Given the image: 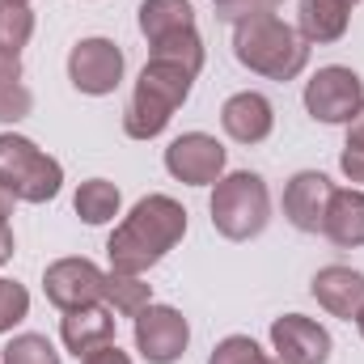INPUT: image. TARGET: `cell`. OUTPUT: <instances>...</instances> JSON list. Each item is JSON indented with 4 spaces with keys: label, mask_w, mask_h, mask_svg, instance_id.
<instances>
[{
    "label": "cell",
    "mask_w": 364,
    "mask_h": 364,
    "mask_svg": "<svg viewBox=\"0 0 364 364\" xmlns=\"http://www.w3.org/2000/svg\"><path fill=\"white\" fill-rule=\"evenodd\" d=\"M182 30H195L191 0H140V34L149 43H161Z\"/></svg>",
    "instance_id": "obj_18"
},
{
    "label": "cell",
    "mask_w": 364,
    "mask_h": 364,
    "mask_svg": "<svg viewBox=\"0 0 364 364\" xmlns=\"http://www.w3.org/2000/svg\"><path fill=\"white\" fill-rule=\"evenodd\" d=\"M123 68H127L123 47H119L114 38H102V34L81 38V43L68 51V81H73V90L85 93V97H106V93H114L119 81H123Z\"/></svg>",
    "instance_id": "obj_7"
},
{
    "label": "cell",
    "mask_w": 364,
    "mask_h": 364,
    "mask_svg": "<svg viewBox=\"0 0 364 364\" xmlns=\"http://www.w3.org/2000/svg\"><path fill=\"white\" fill-rule=\"evenodd\" d=\"M356 331H360V339H364V309H360V318H356Z\"/></svg>",
    "instance_id": "obj_32"
},
{
    "label": "cell",
    "mask_w": 364,
    "mask_h": 364,
    "mask_svg": "<svg viewBox=\"0 0 364 364\" xmlns=\"http://www.w3.org/2000/svg\"><path fill=\"white\" fill-rule=\"evenodd\" d=\"M102 305H110L119 318H136L144 305H153V284H144L140 275L106 272V292H102Z\"/></svg>",
    "instance_id": "obj_20"
},
{
    "label": "cell",
    "mask_w": 364,
    "mask_h": 364,
    "mask_svg": "<svg viewBox=\"0 0 364 364\" xmlns=\"http://www.w3.org/2000/svg\"><path fill=\"white\" fill-rule=\"evenodd\" d=\"M208 364H267V356L250 335H229V339H220L212 348Z\"/></svg>",
    "instance_id": "obj_25"
},
{
    "label": "cell",
    "mask_w": 364,
    "mask_h": 364,
    "mask_svg": "<svg viewBox=\"0 0 364 364\" xmlns=\"http://www.w3.org/2000/svg\"><path fill=\"white\" fill-rule=\"evenodd\" d=\"M360 102H364L360 73H352L343 64H326L305 81V110H309V119H318L326 127H339V123L348 127L352 114L360 110Z\"/></svg>",
    "instance_id": "obj_6"
},
{
    "label": "cell",
    "mask_w": 364,
    "mask_h": 364,
    "mask_svg": "<svg viewBox=\"0 0 364 364\" xmlns=\"http://www.w3.org/2000/svg\"><path fill=\"white\" fill-rule=\"evenodd\" d=\"M267 364H279V360H267Z\"/></svg>",
    "instance_id": "obj_35"
},
{
    "label": "cell",
    "mask_w": 364,
    "mask_h": 364,
    "mask_svg": "<svg viewBox=\"0 0 364 364\" xmlns=\"http://www.w3.org/2000/svg\"><path fill=\"white\" fill-rule=\"evenodd\" d=\"M309 292L318 296V305L331 314V318H343V322H356L364 309V272H352L343 263H331L314 275Z\"/></svg>",
    "instance_id": "obj_14"
},
{
    "label": "cell",
    "mask_w": 364,
    "mask_h": 364,
    "mask_svg": "<svg viewBox=\"0 0 364 364\" xmlns=\"http://www.w3.org/2000/svg\"><path fill=\"white\" fill-rule=\"evenodd\" d=\"M132 339H136V352L149 364H178L186 356V343H191V326L174 305L153 301L132 318Z\"/></svg>",
    "instance_id": "obj_8"
},
{
    "label": "cell",
    "mask_w": 364,
    "mask_h": 364,
    "mask_svg": "<svg viewBox=\"0 0 364 364\" xmlns=\"http://www.w3.org/2000/svg\"><path fill=\"white\" fill-rule=\"evenodd\" d=\"M43 292L47 301L68 314V309H81V305H97L102 292H106V272L90 263V259H55L47 272H43Z\"/></svg>",
    "instance_id": "obj_10"
},
{
    "label": "cell",
    "mask_w": 364,
    "mask_h": 364,
    "mask_svg": "<svg viewBox=\"0 0 364 364\" xmlns=\"http://www.w3.org/2000/svg\"><path fill=\"white\" fill-rule=\"evenodd\" d=\"M60 339H64V348L81 360V356H90L93 348H106V343H114V309L110 305H81V309H68L64 318H60Z\"/></svg>",
    "instance_id": "obj_15"
},
{
    "label": "cell",
    "mask_w": 364,
    "mask_h": 364,
    "mask_svg": "<svg viewBox=\"0 0 364 364\" xmlns=\"http://www.w3.org/2000/svg\"><path fill=\"white\" fill-rule=\"evenodd\" d=\"M331 178L322 170H301L292 174L284 186V216L292 229L301 233H322V216H326V203H331Z\"/></svg>",
    "instance_id": "obj_12"
},
{
    "label": "cell",
    "mask_w": 364,
    "mask_h": 364,
    "mask_svg": "<svg viewBox=\"0 0 364 364\" xmlns=\"http://www.w3.org/2000/svg\"><path fill=\"white\" fill-rule=\"evenodd\" d=\"M212 4H216V17H220V21L237 26V21H246V17H263V13H275L284 0H212Z\"/></svg>",
    "instance_id": "obj_26"
},
{
    "label": "cell",
    "mask_w": 364,
    "mask_h": 364,
    "mask_svg": "<svg viewBox=\"0 0 364 364\" xmlns=\"http://www.w3.org/2000/svg\"><path fill=\"white\" fill-rule=\"evenodd\" d=\"M13 255H17V237H13V229H9V225H0V267H4V263H13Z\"/></svg>",
    "instance_id": "obj_30"
},
{
    "label": "cell",
    "mask_w": 364,
    "mask_h": 364,
    "mask_svg": "<svg viewBox=\"0 0 364 364\" xmlns=\"http://www.w3.org/2000/svg\"><path fill=\"white\" fill-rule=\"evenodd\" d=\"M348 21H352V9L343 0H301V13H296V34L305 43H339L348 34Z\"/></svg>",
    "instance_id": "obj_17"
},
{
    "label": "cell",
    "mask_w": 364,
    "mask_h": 364,
    "mask_svg": "<svg viewBox=\"0 0 364 364\" xmlns=\"http://www.w3.org/2000/svg\"><path fill=\"white\" fill-rule=\"evenodd\" d=\"M191 85L195 77L182 68V64H170V60H149L136 77V90H132V102L123 110V132L132 140H157L174 110L191 97Z\"/></svg>",
    "instance_id": "obj_3"
},
{
    "label": "cell",
    "mask_w": 364,
    "mask_h": 364,
    "mask_svg": "<svg viewBox=\"0 0 364 364\" xmlns=\"http://www.w3.org/2000/svg\"><path fill=\"white\" fill-rule=\"evenodd\" d=\"M73 208H77V216H81L85 225H106V220L119 216L123 191L110 178H85L77 186V195H73Z\"/></svg>",
    "instance_id": "obj_19"
},
{
    "label": "cell",
    "mask_w": 364,
    "mask_h": 364,
    "mask_svg": "<svg viewBox=\"0 0 364 364\" xmlns=\"http://www.w3.org/2000/svg\"><path fill=\"white\" fill-rule=\"evenodd\" d=\"M30 106H34V97H30V90H26L21 81H17V85H4V90H0V123H17V119H26Z\"/></svg>",
    "instance_id": "obj_27"
},
{
    "label": "cell",
    "mask_w": 364,
    "mask_h": 364,
    "mask_svg": "<svg viewBox=\"0 0 364 364\" xmlns=\"http://www.w3.org/2000/svg\"><path fill=\"white\" fill-rule=\"evenodd\" d=\"M26 318H30V292L17 279H0V335L21 326Z\"/></svg>",
    "instance_id": "obj_24"
},
{
    "label": "cell",
    "mask_w": 364,
    "mask_h": 364,
    "mask_svg": "<svg viewBox=\"0 0 364 364\" xmlns=\"http://www.w3.org/2000/svg\"><path fill=\"white\" fill-rule=\"evenodd\" d=\"M233 55L242 68L267 81H296L309 64V43L296 34V26L279 21L275 13H263L233 26Z\"/></svg>",
    "instance_id": "obj_2"
},
{
    "label": "cell",
    "mask_w": 364,
    "mask_h": 364,
    "mask_svg": "<svg viewBox=\"0 0 364 364\" xmlns=\"http://www.w3.org/2000/svg\"><path fill=\"white\" fill-rule=\"evenodd\" d=\"M220 127L233 144H263L275 127V106L259 90H242L220 106Z\"/></svg>",
    "instance_id": "obj_13"
},
{
    "label": "cell",
    "mask_w": 364,
    "mask_h": 364,
    "mask_svg": "<svg viewBox=\"0 0 364 364\" xmlns=\"http://www.w3.org/2000/svg\"><path fill=\"white\" fill-rule=\"evenodd\" d=\"M13 208H17V195L0 182V225H9V216H13Z\"/></svg>",
    "instance_id": "obj_31"
},
{
    "label": "cell",
    "mask_w": 364,
    "mask_h": 364,
    "mask_svg": "<svg viewBox=\"0 0 364 364\" xmlns=\"http://www.w3.org/2000/svg\"><path fill=\"white\" fill-rule=\"evenodd\" d=\"M212 229L229 242H250L272 220V191L255 170H233L212 186Z\"/></svg>",
    "instance_id": "obj_4"
},
{
    "label": "cell",
    "mask_w": 364,
    "mask_h": 364,
    "mask_svg": "<svg viewBox=\"0 0 364 364\" xmlns=\"http://www.w3.org/2000/svg\"><path fill=\"white\" fill-rule=\"evenodd\" d=\"M225 144L208 132H182L166 149V174L186 186H216L225 178Z\"/></svg>",
    "instance_id": "obj_9"
},
{
    "label": "cell",
    "mask_w": 364,
    "mask_h": 364,
    "mask_svg": "<svg viewBox=\"0 0 364 364\" xmlns=\"http://www.w3.org/2000/svg\"><path fill=\"white\" fill-rule=\"evenodd\" d=\"M4 4H30V0H4Z\"/></svg>",
    "instance_id": "obj_34"
},
{
    "label": "cell",
    "mask_w": 364,
    "mask_h": 364,
    "mask_svg": "<svg viewBox=\"0 0 364 364\" xmlns=\"http://www.w3.org/2000/svg\"><path fill=\"white\" fill-rule=\"evenodd\" d=\"M34 38V13L30 4H4L0 0V51L21 55V47Z\"/></svg>",
    "instance_id": "obj_22"
},
{
    "label": "cell",
    "mask_w": 364,
    "mask_h": 364,
    "mask_svg": "<svg viewBox=\"0 0 364 364\" xmlns=\"http://www.w3.org/2000/svg\"><path fill=\"white\" fill-rule=\"evenodd\" d=\"M348 153H364V102L360 110L352 114V123H348V144H343Z\"/></svg>",
    "instance_id": "obj_29"
},
{
    "label": "cell",
    "mask_w": 364,
    "mask_h": 364,
    "mask_svg": "<svg viewBox=\"0 0 364 364\" xmlns=\"http://www.w3.org/2000/svg\"><path fill=\"white\" fill-rule=\"evenodd\" d=\"M81 364H132V356L119 343H106V348H93L90 356H81Z\"/></svg>",
    "instance_id": "obj_28"
},
{
    "label": "cell",
    "mask_w": 364,
    "mask_h": 364,
    "mask_svg": "<svg viewBox=\"0 0 364 364\" xmlns=\"http://www.w3.org/2000/svg\"><path fill=\"white\" fill-rule=\"evenodd\" d=\"M322 237H331L339 250H360L364 246V191L360 186H335L326 216H322Z\"/></svg>",
    "instance_id": "obj_16"
},
{
    "label": "cell",
    "mask_w": 364,
    "mask_h": 364,
    "mask_svg": "<svg viewBox=\"0 0 364 364\" xmlns=\"http://www.w3.org/2000/svg\"><path fill=\"white\" fill-rule=\"evenodd\" d=\"M0 364H60V352H55V343H51L47 335L26 331V335H13V339L4 343Z\"/></svg>",
    "instance_id": "obj_23"
},
{
    "label": "cell",
    "mask_w": 364,
    "mask_h": 364,
    "mask_svg": "<svg viewBox=\"0 0 364 364\" xmlns=\"http://www.w3.org/2000/svg\"><path fill=\"white\" fill-rule=\"evenodd\" d=\"M149 60H170V64H182L191 77L203 73V38L199 30H182V34H170L161 43H149Z\"/></svg>",
    "instance_id": "obj_21"
},
{
    "label": "cell",
    "mask_w": 364,
    "mask_h": 364,
    "mask_svg": "<svg viewBox=\"0 0 364 364\" xmlns=\"http://www.w3.org/2000/svg\"><path fill=\"white\" fill-rule=\"evenodd\" d=\"M272 348L279 364H326L331 360V335L322 322L305 314H284L272 322Z\"/></svg>",
    "instance_id": "obj_11"
},
{
    "label": "cell",
    "mask_w": 364,
    "mask_h": 364,
    "mask_svg": "<svg viewBox=\"0 0 364 364\" xmlns=\"http://www.w3.org/2000/svg\"><path fill=\"white\" fill-rule=\"evenodd\" d=\"M186 237V208L174 195H144L110 233L106 259L110 272L119 275H144L157 267L174 246Z\"/></svg>",
    "instance_id": "obj_1"
},
{
    "label": "cell",
    "mask_w": 364,
    "mask_h": 364,
    "mask_svg": "<svg viewBox=\"0 0 364 364\" xmlns=\"http://www.w3.org/2000/svg\"><path fill=\"white\" fill-rule=\"evenodd\" d=\"M0 182L17 203H51L64 186V166L17 132H0Z\"/></svg>",
    "instance_id": "obj_5"
},
{
    "label": "cell",
    "mask_w": 364,
    "mask_h": 364,
    "mask_svg": "<svg viewBox=\"0 0 364 364\" xmlns=\"http://www.w3.org/2000/svg\"><path fill=\"white\" fill-rule=\"evenodd\" d=\"M343 4H348V9H356V4H360V0H343Z\"/></svg>",
    "instance_id": "obj_33"
}]
</instances>
